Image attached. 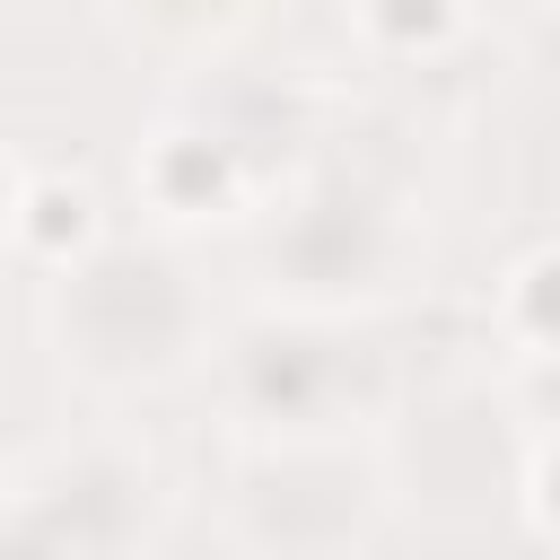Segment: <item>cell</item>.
<instances>
[{
  "mask_svg": "<svg viewBox=\"0 0 560 560\" xmlns=\"http://www.w3.org/2000/svg\"><path fill=\"white\" fill-rule=\"evenodd\" d=\"M236 438H350L376 402V359L324 315H262L228 341Z\"/></svg>",
  "mask_w": 560,
  "mask_h": 560,
  "instance_id": "obj_4",
  "label": "cell"
},
{
  "mask_svg": "<svg viewBox=\"0 0 560 560\" xmlns=\"http://www.w3.org/2000/svg\"><path fill=\"white\" fill-rule=\"evenodd\" d=\"M499 324H508L516 350L560 359V245H534V254L508 271V289H499Z\"/></svg>",
  "mask_w": 560,
  "mask_h": 560,
  "instance_id": "obj_7",
  "label": "cell"
},
{
  "mask_svg": "<svg viewBox=\"0 0 560 560\" xmlns=\"http://www.w3.org/2000/svg\"><path fill=\"white\" fill-rule=\"evenodd\" d=\"M149 455L114 446V438H79V446H44L0 481V508L26 525V542L44 560H122L149 534Z\"/></svg>",
  "mask_w": 560,
  "mask_h": 560,
  "instance_id": "obj_5",
  "label": "cell"
},
{
  "mask_svg": "<svg viewBox=\"0 0 560 560\" xmlns=\"http://www.w3.org/2000/svg\"><path fill=\"white\" fill-rule=\"evenodd\" d=\"M411 254V228H402V201L376 192L368 175L350 166H306L280 201H271V228H262V271L298 298L289 315H341V306H368L394 289Z\"/></svg>",
  "mask_w": 560,
  "mask_h": 560,
  "instance_id": "obj_3",
  "label": "cell"
},
{
  "mask_svg": "<svg viewBox=\"0 0 560 560\" xmlns=\"http://www.w3.org/2000/svg\"><path fill=\"white\" fill-rule=\"evenodd\" d=\"M350 35L359 44H411V52H446V44H464L472 35V18H455V9H368V18H350Z\"/></svg>",
  "mask_w": 560,
  "mask_h": 560,
  "instance_id": "obj_8",
  "label": "cell"
},
{
  "mask_svg": "<svg viewBox=\"0 0 560 560\" xmlns=\"http://www.w3.org/2000/svg\"><path fill=\"white\" fill-rule=\"evenodd\" d=\"M18 192H26V166H18L9 149H0V236L18 228Z\"/></svg>",
  "mask_w": 560,
  "mask_h": 560,
  "instance_id": "obj_9",
  "label": "cell"
},
{
  "mask_svg": "<svg viewBox=\"0 0 560 560\" xmlns=\"http://www.w3.org/2000/svg\"><path fill=\"white\" fill-rule=\"evenodd\" d=\"M385 464L368 438H236L228 534L254 560H368Z\"/></svg>",
  "mask_w": 560,
  "mask_h": 560,
  "instance_id": "obj_2",
  "label": "cell"
},
{
  "mask_svg": "<svg viewBox=\"0 0 560 560\" xmlns=\"http://www.w3.org/2000/svg\"><path fill=\"white\" fill-rule=\"evenodd\" d=\"M131 184H140V201H149L158 219H175V228L228 219V210L254 192V149H245L228 122H210V114H166V122L140 140Z\"/></svg>",
  "mask_w": 560,
  "mask_h": 560,
  "instance_id": "obj_6",
  "label": "cell"
},
{
  "mask_svg": "<svg viewBox=\"0 0 560 560\" xmlns=\"http://www.w3.org/2000/svg\"><path fill=\"white\" fill-rule=\"evenodd\" d=\"M44 332L88 394H158L210 359V306L166 236H105L44 280Z\"/></svg>",
  "mask_w": 560,
  "mask_h": 560,
  "instance_id": "obj_1",
  "label": "cell"
}]
</instances>
